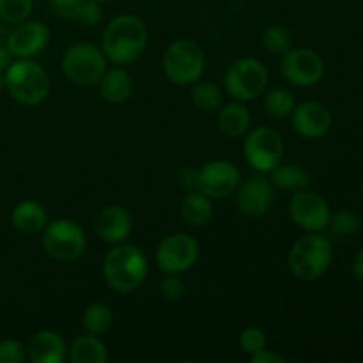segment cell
<instances>
[{
  "mask_svg": "<svg viewBox=\"0 0 363 363\" xmlns=\"http://www.w3.org/2000/svg\"><path fill=\"white\" fill-rule=\"evenodd\" d=\"M181 218L191 227H202L213 218L211 197L202 194L201 190H191L181 201Z\"/></svg>",
  "mask_w": 363,
  "mask_h": 363,
  "instance_id": "7402d4cb",
  "label": "cell"
},
{
  "mask_svg": "<svg viewBox=\"0 0 363 363\" xmlns=\"http://www.w3.org/2000/svg\"><path fill=\"white\" fill-rule=\"evenodd\" d=\"M240 346L247 354H255L266 347V333L257 326H248L240 333Z\"/></svg>",
  "mask_w": 363,
  "mask_h": 363,
  "instance_id": "4dcf8cb0",
  "label": "cell"
},
{
  "mask_svg": "<svg viewBox=\"0 0 363 363\" xmlns=\"http://www.w3.org/2000/svg\"><path fill=\"white\" fill-rule=\"evenodd\" d=\"M82 4H84V0H50V7H52L53 13L62 20L71 21H77Z\"/></svg>",
  "mask_w": 363,
  "mask_h": 363,
  "instance_id": "e575fe53",
  "label": "cell"
},
{
  "mask_svg": "<svg viewBox=\"0 0 363 363\" xmlns=\"http://www.w3.org/2000/svg\"><path fill=\"white\" fill-rule=\"evenodd\" d=\"M11 62H13V53L9 52V48H7L6 43H4V45H0V73H6V69L11 66Z\"/></svg>",
  "mask_w": 363,
  "mask_h": 363,
  "instance_id": "74e56055",
  "label": "cell"
},
{
  "mask_svg": "<svg viewBox=\"0 0 363 363\" xmlns=\"http://www.w3.org/2000/svg\"><path fill=\"white\" fill-rule=\"evenodd\" d=\"M190 98L195 108L201 112H213L222 105V91L213 82H195Z\"/></svg>",
  "mask_w": 363,
  "mask_h": 363,
  "instance_id": "484cf974",
  "label": "cell"
},
{
  "mask_svg": "<svg viewBox=\"0 0 363 363\" xmlns=\"http://www.w3.org/2000/svg\"><path fill=\"white\" fill-rule=\"evenodd\" d=\"M353 273H354V277H357V279L363 284V248H362L360 252H358L357 257H354Z\"/></svg>",
  "mask_w": 363,
  "mask_h": 363,
  "instance_id": "f35d334b",
  "label": "cell"
},
{
  "mask_svg": "<svg viewBox=\"0 0 363 363\" xmlns=\"http://www.w3.org/2000/svg\"><path fill=\"white\" fill-rule=\"evenodd\" d=\"M149 273L147 257L135 245H113L103 261V279L106 286L121 294L137 291Z\"/></svg>",
  "mask_w": 363,
  "mask_h": 363,
  "instance_id": "7a4b0ae2",
  "label": "cell"
},
{
  "mask_svg": "<svg viewBox=\"0 0 363 363\" xmlns=\"http://www.w3.org/2000/svg\"><path fill=\"white\" fill-rule=\"evenodd\" d=\"M250 360L254 363H286V358L282 354L275 353V351H269V350H261L257 351L255 354H252Z\"/></svg>",
  "mask_w": 363,
  "mask_h": 363,
  "instance_id": "8d00e7d4",
  "label": "cell"
},
{
  "mask_svg": "<svg viewBox=\"0 0 363 363\" xmlns=\"http://www.w3.org/2000/svg\"><path fill=\"white\" fill-rule=\"evenodd\" d=\"M67 357L71 363H105L108 353L98 335L87 333V335H80L73 340Z\"/></svg>",
  "mask_w": 363,
  "mask_h": 363,
  "instance_id": "603a6c76",
  "label": "cell"
},
{
  "mask_svg": "<svg viewBox=\"0 0 363 363\" xmlns=\"http://www.w3.org/2000/svg\"><path fill=\"white\" fill-rule=\"evenodd\" d=\"M4 89H6V74L0 73V92H2Z\"/></svg>",
  "mask_w": 363,
  "mask_h": 363,
  "instance_id": "ab89813d",
  "label": "cell"
},
{
  "mask_svg": "<svg viewBox=\"0 0 363 363\" xmlns=\"http://www.w3.org/2000/svg\"><path fill=\"white\" fill-rule=\"evenodd\" d=\"M333 261V247L326 236L308 233L291 247L287 264L300 280H315L328 272Z\"/></svg>",
  "mask_w": 363,
  "mask_h": 363,
  "instance_id": "3957f363",
  "label": "cell"
},
{
  "mask_svg": "<svg viewBox=\"0 0 363 363\" xmlns=\"http://www.w3.org/2000/svg\"><path fill=\"white\" fill-rule=\"evenodd\" d=\"M133 77L124 67L117 66L106 69L99 80V94L110 105H121L133 94Z\"/></svg>",
  "mask_w": 363,
  "mask_h": 363,
  "instance_id": "d6986e66",
  "label": "cell"
},
{
  "mask_svg": "<svg viewBox=\"0 0 363 363\" xmlns=\"http://www.w3.org/2000/svg\"><path fill=\"white\" fill-rule=\"evenodd\" d=\"M25 360L23 344L14 339L0 340V363H21Z\"/></svg>",
  "mask_w": 363,
  "mask_h": 363,
  "instance_id": "836d02e7",
  "label": "cell"
},
{
  "mask_svg": "<svg viewBox=\"0 0 363 363\" xmlns=\"http://www.w3.org/2000/svg\"><path fill=\"white\" fill-rule=\"evenodd\" d=\"M177 183L186 191L197 190L199 188V170L194 167H183L177 174Z\"/></svg>",
  "mask_w": 363,
  "mask_h": 363,
  "instance_id": "d590c367",
  "label": "cell"
},
{
  "mask_svg": "<svg viewBox=\"0 0 363 363\" xmlns=\"http://www.w3.org/2000/svg\"><path fill=\"white\" fill-rule=\"evenodd\" d=\"M262 46L268 50L273 55L282 57L284 53L289 52L293 48V43H291V34L286 27L282 25H268V27L262 30L261 35Z\"/></svg>",
  "mask_w": 363,
  "mask_h": 363,
  "instance_id": "83f0119b",
  "label": "cell"
},
{
  "mask_svg": "<svg viewBox=\"0 0 363 363\" xmlns=\"http://www.w3.org/2000/svg\"><path fill=\"white\" fill-rule=\"evenodd\" d=\"M43 233V248L52 259L60 262L77 261L87 248L85 230L77 222L67 218L46 223Z\"/></svg>",
  "mask_w": 363,
  "mask_h": 363,
  "instance_id": "52a82bcc",
  "label": "cell"
},
{
  "mask_svg": "<svg viewBox=\"0 0 363 363\" xmlns=\"http://www.w3.org/2000/svg\"><path fill=\"white\" fill-rule=\"evenodd\" d=\"M362 197H363V184H362Z\"/></svg>",
  "mask_w": 363,
  "mask_h": 363,
  "instance_id": "b9f144b4",
  "label": "cell"
},
{
  "mask_svg": "<svg viewBox=\"0 0 363 363\" xmlns=\"http://www.w3.org/2000/svg\"><path fill=\"white\" fill-rule=\"evenodd\" d=\"M293 130L303 138H321L332 130L333 116L326 105L319 101H303L291 112Z\"/></svg>",
  "mask_w": 363,
  "mask_h": 363,
  "instance_id": "2e32d148",
  "label": "cell"
},
{
  "mask_svg": "<svg viewBox=\"0 0 363 363\" xmlns=\"http://www.w3.org/2000/svg\"><path fill=\"white\" fill-rule=\"evenodd\" d=\"M147 46V27L133 14H121L105 27L101 50L106 60L116 66L135 62Z\"/></svg>",
  "mask_w": 363,
  "mask_h": 363,
  "instance_id": "6da1fadb",
  "label": "cell"
},
{
  "mask_svg": "<svg viewBox=\"0 0 363 363\" xmlns=\"http://www.w3.org/2000/svg\"><path fill=\"white\" fill-rule=\"evenodd\" d=\"M328 229L332 230V234H335V236H353V234L360 229V218H358L357 213L350 211V209H340V211L330 215Z\"/></svg>",
  "mask_w": 363,
  "mask_h": 363,
  "instance_id": "f546056e",
  "label": "cell"
},
{
  "mask_svg": "<svg viewBox=\"0 0 363 363\" xmlns=\"http://www.w3.org/2000/svg\"><path fill=\"white\" fill-rule=\"evenodd\" d=\"M160 293L165 300H179L184 294V282L177 273H165V279L160 282Z\"/></svg>",
  "mask_w": 363,
  "mask_h": 363,
  "instance_id": "d6a6232c",
  "label": "cell"
},
{
  "mask_svg": "<svg viewBox=\"0 0 363 363\" xmlns=\"http://www.w3.org/2000/svg\"><path fill=\"white\" fill-rule=\"evenodd\" d=\"M269 174H272L269 181L273 183V186L282 188V190L287 191L305 190V188H308V183H311L307 170L301 165H296V163H286V165L279 163Z\"/></svg>",
  "mask_w": 363,
  "mask_h": 363,
  "instance_id": "cb8c5ba5",
  "label": "cell"
},
{
  "mask_svg": "<svg viewBox=\"0 0 363 363\" xmlns=\"http://www.w3.org/2000/svg\"><path fill=\"white\" fill-rule=\"evenodd\" d=\"M105 53L91 43H77L62 53L60 67L67 80L77 85H96L106 71Z\"/></svg>",
  "mask_w": 363,
  "mask_h": 363,
  "instance_id": "8992f818",
  "label": "cell"
},
{
  "mask_svg": "<svg viewBox=\"0 0 363 363\" xmlns=\"http://www.w3.org/2000/svg\"><path fill=\"white\" fill-rule=\"evenodd\" d=\"M11 223L20 233L35 234L46 227V223H48V213H46L45 206L41 202L21 201L13 208Z\"/></svg>",
  "mask_w": 363,
  "mask_h": 363,
  "instance_id": "ffe728a7",
  "label": "cell"
},
{
  "mask_svg": "<svg viewBox=\"0 0 363 363\" xmlns=\"http://www.w3.org/2000/svg\"><path fill=\"white\" fill-rule=\"evenodd\" d=\"M6 89L18 103L27 106L41 105L50 94L46 71L32 59H18L6 69Z\"/></svg>",
  "mask_w": 363,
  "mask_h": 363,
  "instance_id": "277c9868",
  "label": "cell"
},
{
  "mask_svg": "<svg viewBox=\"0 0 363 363\" xmlns=\"http://www.w3.org/2000/svg\"><path fill=\"white\" fill-rule=\"evenodd\" d=\"M113 314L110 307L105 303H91L82 314V325H84L85 332L92 333V335H101V333L108 332L112 328Z\"/></svg>",
  "mask_w": 363,
  "mask_h": 363,
  "instance_id": "d4e9b609",
  "label": "cell"
},
{
  "mask_svg": "<svg viewBox=\"0 0 363 363\" xmlns=\"http://www.w3.org/2000/svg\"><path fill=\"white\" fill-rule=\"evenodd\" d=\"M103 11L99 2H94V0H84L80 7V13L77 16V23H80L82 27H96V25L101 21Z\"/></svg>",
  "mask_w": 363,
  "mask_h": 363,
  "instance_id": "1f68e13d",
  "label": "cell"
},
{
  "mask_svg": "<svg viewBox=\"0 0 363 363\" xmlns=\"http://www.w3.org/2000/svg\"><path fill=\"white\" fill-rule=\"evenodd\" d=\"M67 357L66 340L60 333L43 330L32 337L28 344V358L32 363H62Z\"/></svg>",
  "mask_w": 363,
  "mask_h": 363,
  "instance_id": "ac0fdd59",
  "label": "cell"
},
{
  "mask_svg": "<svg viewBox=\"0 0 363 363\" xmlns=\"http://www.w3.org/2000/svg\"><path fill=\"white\" fill-rule=\"evenodd\" d=\"M330 206L321 195L308 191L307 188L294 191L289 201V216L305 233H323L328 229Z\"/></svg>",
  "mask_w": 363,
  "mask_h": 363,
  "instance_id": "7c38bea8",
  "label": "cell"
},
{
  "mask_svg": "<svg viewBox=\"0 0 363 363\" xmlns=\"http://www.w3.org/2000/svg\"><path fill=\"white\" fill-rule=\"evenodd\" d=\"M275 201V186L262 174L248 177L236 190V206L248 218H261L272 209Z\"/></svg>",
  "mask_w": 363,
  "mask_h": 363,
  "instance_id": "5bb4252c",
  "label": "cell"
},
{
  "mask_svg": "<svg viewBox=\"0 0 363 363\" xmlns=\"http://www.w3.org/2000/svg\"><path fill=\"white\" fill-rule=\"evenodd\" d=\"M243 156L248 165L257 172H272L284 158V140L277 130L259 126L245 135Z\"/></svg>",
  "mask_w": 363,
  "mask_h": 363,
  "instance_id": "9c48e42d",
  "label": "cell"
},
{
  "mask_svg": "<svg viewBox=\"0 0 363 363\" xmlns=\"http://www.w3.org/2000/svg\"><path fill=\"white\" fill-rule=\"evenodd\" d=\"M296 106V99L287 89H273L264 96V112L273 119H284L291 116Z\"/></svg>",
  "mask_w": 363,
  "mask_h": 363,
  "instance_id": "4316f807",
  "label": "cell"
},
{
  "mask_svg": "<svg viewBox=\"0 0 363 363\" xmlns=\"http://www.w3.org/2000/svg\"><path fill=\"white\" fill-rule=\"evenodd\" d=\"M206 69V55L191 39L174 41L163 53V73L172 84L188 87L199 82Z\"/></svg>",
  "mask_w": 363,
  "mask_h": 363,
  "instance_id": "5b68a950",
  "label": "cell"
},
{
  "mask_svg": "<svg viewBox=\"0 0 363 363\" xmlns=\"http://www.w3.org/2000/svg\"><path fill=\"white\" fill-rule=\"evenodd\" d=\"M250 123L252 116L248 108L241 101H236V99L229 105L222 106L218 112V119H216L220 133L229 138L245 137L250 130Z\"/></svg>",
  "mask_w": 363,
  "mask_h": 363,
  "instance_id": "44dd1931",
  "label": "cell"
},
{
  "mask_svg": "<svg viewBox=\"0 0 363 363\" xmlns=\"http://www.w3.org/2000/svg\"><path fill=\"white\" fill-rule=\"evenodd\" d=\"M201 255L197 240L190 234L176 233L167 236L156 248V262L163 273H181L194 268Z\"/></svg>",
  "mask_w": 363,
  "mask_h": 363,
  "instance_id": "30bf717a",
  "label": "cell"
},
{
  "mask_svg": "<svg viewBox=\"0 0 363 363\" xmlns=\"http://www.w3.org/2000/svg\"><path fill=\"white\" fill-rule=\"evenodd\" d=\"M241 183V172L229 160H213L199 169V188L211 199L230 197Z\"/></svg>",
  "mask_w": 363,
  "mask_h": 363,
  "instance_id": "4fadbf2b",
  "label": "cell"
},
{
  "mask_svg": "<svg viewBox=\"0 0 363 363\" xmlns=\"http://www.w3.org/2000/svg\"><path fill=\"white\" fill-rule=\"evenodd\" d=\"M50 43V30L43 21L25 20L13 25L7 34L6 46L16 59H32L39 55Z\"/></svg>",
  "mask_w": 363,
  "mask_h": 363,
  "instance_id": "9a60e30c",
  "label": "cell"
},
{
  "mask_svg": "<svg viewBox=\"0 0 363 363\" xmlns=\"http://www.w3.org/2000/svg\"><path fill=\"white\" fill-rule=\"evenodd\" d=\"M133 230V220L123 206H108L96 218V233L106 245H119L130 238Z\"/></svg>",
  "mask_w": 363,
  "mask_h": 363,
  "instance_id": "e0dca14e",
  "label": "cell"
},
{
  "mask_svg": "<svg viewBox=\"0 0 363 363\" xmlns=\"http://www.w3.org/2000/svg\"><path fill=\"white\" fill-rule=\"evenodd\" d=\"M268 82L269 77L264 64L254 57H245L227 69L225 91L236 101H254L264 94Z\"/></svg>",
  "mask_w": 363,
  "mask_h": 363,
  "instance_id": "ba28073f",
  "label": "cell"
},
{
  "mask_svg": "<svg viewBox=\"0 0 363 363\" xmlns=\"http://www.w3.org/2000/svg\"><path fill=\"white\" fill-rule=\"evenodd\" d=\"M34 9V0H0V20L16 25L28 20Z\"/></svg>",
  "mask_w": 363,
  "mask_h": 363,
  "instance_id": "f1b7e54d",
  "label": "cell"
},
{
  "mask_svg": "<svg viewBox=\"0 0 363 363\" xmlns=\"http://www.w3.org/2000/svg\"><path fill=\"white\" fill-rule=\"evenodd\" d=\"M94 2H99V4H101V2H106V0H94Z\"/></svg>",
  "mask_w": 363,
  "mask_h": 363,
  "instance_id": "60d3db41",
  "label": "cell"
},
{
  "mask_svg": "<svg viewBox=\"0 0 363 363\" xmlns=\"http://www.w3.org/2000/svg\"><path fill=\"white\" fill-rule=\"evenodd\" d=\"M280 71L289 84L312 87L325 77V60L312 48H291L282 55Z\"/></svg>",
  "mask_w": 363,
  "mask_h": 363,
  "instance_id": "8fae6325",
  "label": "cell"
}]
</instances>
